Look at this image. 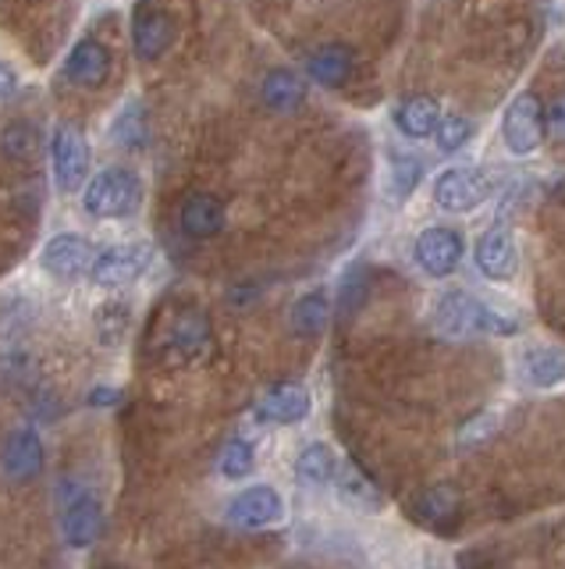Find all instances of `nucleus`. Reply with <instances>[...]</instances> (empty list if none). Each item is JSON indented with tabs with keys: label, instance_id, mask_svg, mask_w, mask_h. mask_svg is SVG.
<instances>
[{
	"label": "nucleus",
	"instance_id": "7",
	"mask_svg": "<svg viewBox=\"0 0 565 569\" xmlns=\"http://www.w3.org/2000/svg\"><path fill=\"white\" fill-rule=\"evenodd\" d=\"M487 196H491V182L481 171H470V168H448L434 186L437 207L452 213H470L481 207Z\"/></svg>",
	"mask_w": 565,
	"mask_h": 569
},
{
	"label": "nucleus",
	"instance_id": "13",
	"mask_svg": "<svg viewBox=\"0 0 565 569\" xmlns=\"http://www.w3.org/2000/svg\"><path fill=\"white\" fill-rule=\"evenodd\" d=\"M476 263H481V271L491 281H508L512 274H516L519 249H516V239H512V231L491 228L481 239V246H476Z\"/></svg>",
	"mask_w": 565,
	"mask_h": 569
},
{
	"label": "nucleus",
	"instance_id": "20",
	"mask_svg": "<svg viewBox=\"0 0 565 569\" xmlns=\"http://www.w3.org/2000/svg\"><path fill=\"white\" fill-rule=\"evenodd\" d=\"M437 121H441V107L431 97H410L405 103L395 107L398 132L410 136V139H427V136H434Z\"/></svg>",
	"mask_w": 565,
	"mask_h": 569
},
{
	"label": "nucleus",
	"instance_id": "26",
	"mask_svg": "<svg viewBox=\"0 0 565 569\" xmlns=\"http://www.w3.org/2000/svg\"><path fill=\"white\" fill-rule=\"evenodd\" d=\"M256 467V459H253V445L250 441H228L224 449H221V459H218V470L228 477V480H242L245 473H253Z\"/></svg>",
	"mask_w": 565,
	"mask_h": 569
},
{
	"label": "nucleus",
	"instance_id": "8",
	"mask_svg": "<svg viewBox=\"0 0 565 569\" xmlns=\"http://www.w3.org/2000/svg\"><path fill=\"white\" fill-rule=\"evenodd\" d=\"M281 512H285V506H281V495L268 485H256V488H245L239 491L232 502H228L224 516L232 527H242V530H263L281 520Z\"/></svg>",
	"mask_w": 565,
	"mask_h": 569
},
{
	"label": "nucleus",
	"instance_id": "29",
	"mask_svg": "<svg viewBox=\"0 0 565 569\" xmlns=\"http://www.w3.org/2000/svg\"><path fill=\"white\" fill-rule=\"evenodd\" d=\"M416 186H420V160H413V157H398V160H395V168H392V192L402 200V196H410Z\"/></svg>",
	"mask_w": 565,
	"mask_h": 569
},
{
	"label": "nucleus",
	"instance_id": "6",
	"mask_svg": "<svg viewBox=\"0 0 565 569\" xmlns=\"http://www.w3.org/2000/svg\"><path fill=\"white\" fill-rule=\"evenodd\" d=\"M50 164H54V178L61 192H75L82 189L85 174H90V147H85V136L75 124H61L50 142Z\"/></svg>",
	"mask_w": 565,
	"mask_h": 569
},
{
	"label": "nucleus",
	"instance_id": "5",
	"mask_svg": "<svg viewBox=\"0 0 565 569\" xmlns=\"http://www.w3.org/2000/svg\"><path fill=\"white\" fill-rule=\"evenodd\" d=\"M502 132H505V147L516 157L534 153L544 142V136H547V118H544L541 100L534 93H519L516 100L508 103Z\"/></svg>",
	"mask_w": 565,
	"mask_h": 569
},
{
	"label": "nucleus",
	"instance_id": "25",
	"mask_svg": "<svg viewBox=\"0 0 565 569\" xmlns=\"http://www.w3.org/2000/svg\"><path fill=\"white\" fill-rule=\"evenodd\" d=\"M40 150V132L26 121L8 124V132L0 136V153H4L11 164H29Z\"/></svg>",
	"mask_w": 565,
	"mask_h": 569
},
{
	"label": "nucleus",
	"instance_id": "22",
	"mask_svg": "<svg viewBox=\"0 0 565 569\" xmlns=\"http://www.w3.org/2000/svg\"><path fill=\"white\" fill-rule=\"evenodd\" d=\"M295 473H299V480H306V485L324 488L334 480V473H339V459H334V452L327 449V445L316 441V445H306V449L299 452Z\"/></svg>",
	"mask_w": 565,
	"mask_h": 569
},
{
	"label": "nucleus",
	"instance_id": "31",
	"mask_svg": "<svg viewBox=\"0 0 565 569\" xmlns=\"http://www.w3.org/2000/svg\"><path fill=\"white\" fill-rule=\"evenodd\" d=\"M14 89H19V76H14V68L0 61V100H8Z\"/></svg>",
	"mask_w": 565,
	"mask_h": 569
},
{
	"label": "nucleus",
	"instance_id": "1",
	"mask_svg": "<svg viewBox=\"0 0 565 569\" xmlns=\"http://www.w3.org/2000/svg\"><path fill=\"white\" fill-rule=\"evenodd\" d=\"M139 203H143V186L129 168H103L82 192V210L103 221L132 218Z\"/></svg>",
	"mask_w": 565,
	"mask_h": 569
},
{
	"label": "nucleus",
	"instance_id": "10",
	"mask_svg": "<svg viewBox=\"0 0 565 569\" xmlns=\"http://www.w3.org/2000/svg\"><path fill=\"white\" fill-rule=\"evenodd\" d=\"M416 260L431 278H448L463 260V239L452 228H427L416 239Z\"/></svg>",
	"mask_w": 565,
	"mask_h": 569
},
{
	"label": "nucleus",
	"instance_id": "23",
	"mask_svg": "<svg viewBox=\"0 0 565 569\" xmlns=\"http://www.w3.org/2000/svg\"><path fill=\"white\" fill-rule=\"evenodd\" d=\"M458 506H463V498H458V491L452 485H434L416 498L420 520L434 523V527H445V520H452V516L458 512Z\"/></svg>",
	"mask_w": 565,
	"mask_h": 569
},
{
	"label": "nucleus",
	"instance_id": "19",
	"mask_svg": "<svg viewBox=\"0 0 565 569\" xmlns=\"http://www.w3.org/2000/svg\"><path fill=\"white\" fill-rule=\"evenodd\" d=\"M523 378L537 388H552L558 381H565V349L558 346H534L523 352Z\"/></svg>",
	"mask_w": 565,
	"mask_h": 569
},
{
	"label": "nucleus",
	"instance_id": "21",
	"mask_svg": "<svg viewBox=\"0 0 565 569\" xmlns=\"http://www.w3.org/2000/svg\"><path fill=\"white\" fill-rule=\"evenodd\" d=\"M260 93H263V103H268L271 111H295V107L306 100V86H303V79L295 76V71L278 68V71H271L268 79H263Z\"/></svg>",
	"mask_w": 565,
	"mask_h": 569
},
{
	"label": "nucleus",
	"instance_id": "27",
	"mask_svg": "<svg viewBox=\"0 0 565 569\" xmlns=\"http://www.w3.org/2000/svg\"><path fill=\"white\" fill-rule=\"evenodd\" d=\"M434 136H437V147L445 150V153H452L458 147H466V139L473 136V124L463 114H445V118L437 121Z\"/></svg>",
	"mask_w": 565,
	"mask_h": 569
},
{
	"label": "nucleus",
	"instance_id": "3",
	"mask_svg": "<svg viewBox=\"0 0 565 569\" xmlns=\"http://www.w3.org/2000/svg\"><path fill=\"white\" fill-rule=\"evenodd\" d=\"M61 502V533L68 548H90L103 533V509L79 480H64L58 488Z\"/></svg>",
	"mask_w": 565,
	"mask_h": 569
},
{
	"label": "nucleus",
	"instance_id": "11",
	"mask_svg": "<svg viewBox=\"0 0 565 569\" xmlns=\"http://www.w3.org/2000/svg\"><path fill=\"white\" fill-rule=\"evenodd\" d=\"M210 349V325L203 313H182L174 325L168 328L164 338V356L168 363H189Z\"/></svg>",
	"mask_w": 565,
	"mask_h": 569
},
{
	"label": "nucleus",
	"instance_id": "24",
	"mask_svg": "<svg viewBox=\"0 0 565 569\" xmlns=\"http://www.w3.org/2000/svg\"><path fill=\"white\" fill-rule=\"evenodd\" d=\"M327 317H331V302L324 292H306L303 299L292 307V331L303 335V338H313L327 328Z\"/></svg>",
	"mask_w": 565,
	"mask_h": 569
},
{
	"label": "nucleus",
	"instance_id": "17",
	"mask_svg": "<svg viewBox=\"0 0 565 569\" xmlns=\"http://www.w3.org/2000/svg\"><path fill=\"white\" fill-rule=\"evenodd\" d=\"M179 224L189 239H214L224 228V203L210 192H192L179 210Z\"/></svg>",
	"mask_w": 565,
	"mask_h": 569
},
{
	"label": "nucleus",
	"instance_id": "18",
	"mask_svg": "<svg viewBox=\"0 0 565 569\" xmlns=\"http://www.w3.org/2000/svg\"><path fill=\"white\" fill-rule=\"evenodd\" d=\"M352 68H356V53H352L349 47H342V43H327L321 50H313L310 61H306L310 79L321 82V86H331V89L345 86L349 76H352Z\"/></svg>",
	"mask_w": 565,
	"mask_h": 569
},
{
	"label": "nucleus",
	"instance_id": "2",
	"mask_svg": "<svg viewBox=\"0 0 565 569\" xmlns=\"http://www.w3.org/2000/svg\"><path fill=\"white\" fill-rule=\"evenodd\" d=\"M437 331L452 338H470V335H498V331H516L512 320H505L498 310H491L487 302L473 299L466 292H448L437 302Z\"/></svg>",
	"mask_w": 565,
	"mask_h": 569
},
{
	"label": "nucleus",
	"instance_id": "12",
	"mask_svg": "<svg viewBox=\"0 0 565 569\" xmlns=\"http://www.w3.org/2000/svg\"><path fill=\"white\" fill-rule=\"evenodd\" d=\"M0 470L8 480H29L43 470V441L32 427H22L4 441V452H0Z\"/></svg>",
	"mask_w": 565,
	"mask_h": 569
},
{
	"label": "nucleus",
	"instance_id": "16",
	"mask_svg": "<svg viewBox=\"0 0 565 569\" xmlns=\"http://www.w3.org/2000/svg\"><path fill=\"white\" fill-rule=\"evenodd\" d=\"M174 43V26L161 11H139L132 22V47L139 61H157L164 58L168 47Z\"/></svg>",
	"mask_w": 565,
	"mask_h": 569
},
{
	"label": "nucleus",
	"instance_id": "15",
	"mask_svg": "<svg viewBox=\"0 0 565 569\" xmlns=\"http://www.w3.org/2000/svg\"><path fill=\"white\" fill-rule=\"evenodd\" d=\"M310 413V391L303 385H274L256 402V417L263 423H299Z\"/></svg>",
	"mask_w": 565,
	"mask_h": 569
},
{
	"label": "nucleus",
	"instance_id": "14",
	"mask_svg": "<svg viewBox=\"0 0 565 569\" xmlns=\"http://www.w3.org/2000/svg\"><path fill=\"white\" fill-rule=\"evenodd\" d=\"M64 71H68V79H72L75 86L97 89V86H103L111 79V53L97 40H82V43L72 47V53H68Z\"/></svg>",
	"mask_w": 565,
	"mask_h": 569
},
{
	"label": "nucleus",
	"instance_id": "28",
	"mask_svg": "<svg viewBox=\"0 0 565 569\" xmlns=\"http://www.w3.org/2000/svg\"><path fill=\"white\" fill-rule=\"evenodd\" d=\"M342 495L349 498L352 506H360V509H377V506H381L377 488L370 485L366 477H360L356 470H349V473L342 477Z\"/></svg>",
	"mask_w": 565,
	"mask_h": 569
},
{
	"label": "nucleus",
	"instance_id": "32",
	"mask_svg": "<svg viewBox=\"0 0 565 569\" xmlns=\"http://www.w3.org/2000/svg\"><path fill=\"white\" fill-rule=\"evenodd\" d=\"M90 402L93 406H114L118 402V391L114 388H93L90 391Z\"/></svg>",
	"mask_w": 565,
	"mask_h": 569
},
{
	"label": "nucleus",
	"instance_id": "30",
	"mask_svg": "<svg viewBox=\"0 0 565 569\" xmlns=\"http://www.w3.org/2000/svg\"><path fill=\"white\" fill-rule=\"evenodd\" d=\"M544 118H547V136L558 139V142H565V97H558V100L552 103V111H547Z\"/></svg>",
	"mask_w": 565,
	"mask_h": 569
},
{
	"label": "nucleus",
	"instance_id": "4",
	"mask_svg": "<svg viewBox=\"0 0 565 569\" xmlns=\"http://www.w3.org/2000/svg\"><path fill=\"white\" fill-rule=\"evenodd\" d=\"M150 260H153V253L143 242L111 246V249H103V253H97V260L90 267V278H93V284H100V289H129L132 281L143 278Z\"/></svg>",
	"mask_w": 565,
	"mask_h": 569
},
{
	"label": "nucleus",
	"instance_id": "9",
	"mask_svg": "<svg viewBox=\"0 0 565 569\" xmlns=\"http://www.w3.org/2000/svg\"><path fill=\"white\" fill-rule=\"evenodd\" d=\"M97 260V249L85 242L82 236H54L40 253V263L47 274H54L61 281H72L79 274H90V267Z\"/></svg>",
	"mask_w": 565,
	"mask_h": 569
}]
</instances>
